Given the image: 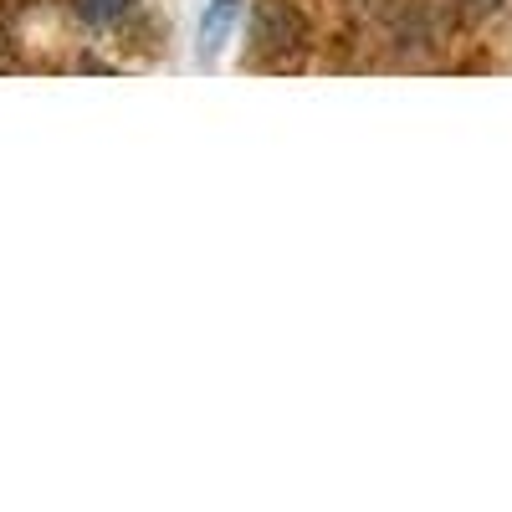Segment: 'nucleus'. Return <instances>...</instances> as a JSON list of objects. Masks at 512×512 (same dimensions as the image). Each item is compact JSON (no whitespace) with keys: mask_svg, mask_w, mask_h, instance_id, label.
I'll return each mask as SVG.
<instances>
[{"mask_svg":"<svg viewBox=\"0 0 512 512\" xmlns=\"http://www.w3.org/2000/svg\"><path fill=\"white\" fill-rule=\"evenodd\" d=\"M72 6H77V16L88 26H108V21H118L128 6H134V0H72Z\"/></svg>","mask_w":512,"mask_h":512,"instance_id":"nucleus-3","label":"nucleus"},{"mask_svg":"<svg viewBox=\"0 0 512 512\" xmlns=\"http://www.w3.org/2000/svg\"><path fill=\"white\" fill-rule=\"evenodd\" d=\"M303 41H308V21L287 0H262L251 11V47L262 57H292V52H303Z\"/></svg>","mask_w":512,"mask_h":512,"instance_id":"nucleus-1","label":"nucleus"},{"mask_svg":"<svg viewBox=\"0 0 512 512\" xmlns=\"http://www.w3.org/2000/svg\"><path fill=\"white\" fill-rule=\"evenodd\" d=\"M456 6H461L466 16H492L497 6H507V0H456Z\"/></svg>","mask_w":512,"mask_h":512,"instance_id":"nucleus-4","label":"nucleus"},{"mask_svg":"<svg viewBox=\"0 0 512 512\" xmlns=\"http://www.w3.org/2000/svg\"><path fill=\"white\" fill-rule=\"evenodd\" d=\"M236 16H241V0H210V6H205V16H200V62H210L226 47Z\"/></svg>","mask_w":512,"mask_h":512,"instance_id":"nucleus-2","label":"nucleus"},{"mask_svg":"<svg viewBox=\"0 0 512 512\" xmlns=\"http://www.w3.org/2000/svg\"><path fill=\"white\" fill-rule=\"evenodd\" d=\"M0 67H11V36L0 31Z\"/></svg>","mask_w":512,"mask_h":512,"instance_id":"nucleus-5","label":"nucleus"}]
</instances>
